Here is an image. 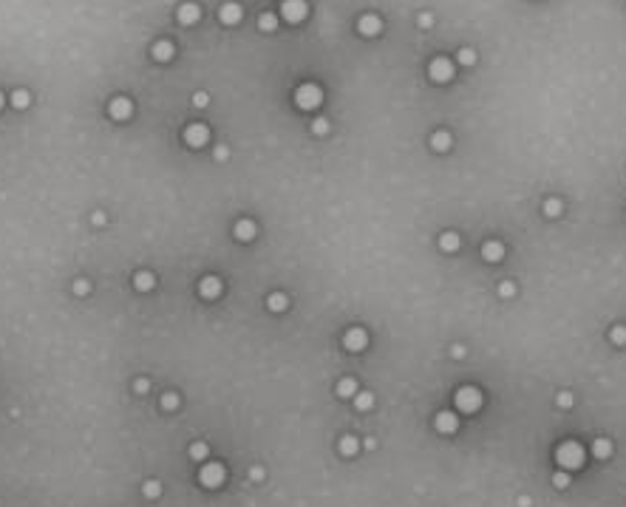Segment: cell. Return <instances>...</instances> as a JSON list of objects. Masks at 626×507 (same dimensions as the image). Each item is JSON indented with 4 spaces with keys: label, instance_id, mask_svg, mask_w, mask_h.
Here are the masks:
<instances>
[{
    "label": "cell",
    "instance_id": "obj_1",
    "mask_svg": "<svg viewBox=\"0 0 626 507\" xmlns=\"http://www.w3.org/2000/svg\"><path fill=\"white\" fill-rule=\"evenodd\" d=\"M556 462L561 465L564 471H575V468H581V465H584V448H581V442H573V439L561 442V445L556 448Z\"/></svg>",
    "mask_w": 626,
    "mask_h": 507
},
{
    "label": "cell",
    "instance_id": "obj_2",
    "mask_svg": "<svg viewBox=\"0 0 626 507\" xmlns=\"http://www.w3.org/2000/svg\"><path fill=\"white\" fill-rule=\"evenodd\" d=\"M456 408H459L462 414H473L482 408V394H479V388H473V385H462L459 391H456Z\"/></svg>",
    "mask_w": 626,
    "mask_h": 507
},
{
    "label": "cell",
    "instance_id": "obj_3",
    "mask_svg": "<svg viewBox=\"0 0 626 507\" xmlns=\"http://www.w3.org/2000/svg\"><path fill=\"white\" fill-rule=\"evenodd\" d=\"M295 99H298V105L304 108V111H314V108H320V102H323V91L317 85H312V82H306V85L298 88Z\"/></svg>",
    "mask_w": 626,
    "mask_h": 507
},
{
    "label": "cell",
    "instance_id": "obj_4",
    "mask_svg": "<svg viewBox=\"0 0 626 507\" xmlns=\"http://www.w3.org/2000/svg\"><path fill=\"white\" fill-rule=\"evenodd\" d=\"M199 479H201L204 488H221V485H224V468H221L218 462H207L204 468H201Z\"/></svg>",
    "mask_w": 626,
    "mask_h": 507
},
{
    "label": "cell",
    "instance_id": "obj_5",
    "mask_svg": "<svg viewBox=\"0 0 626 507\" xmlns=\"http://www.w3.org/2000/svg\"><path fill=\"white\" fill-rule=\"evenodd\" d=\"M184 139H187V145L190 148H201V145H207V139H210V131H207V125H201V122H193L187 131H184Z\"/></svg>",
    "mask_w": 626,
    "mask_h": 507
},
{
    "label": "cell",
    "instance_id": "obj_6",
    "mask_svg": "<svg viewBox=\"0 0 626 507\" xmlns=\"http://www.w3.org/2000/svg\"><path fill=\"white\" fill-rule=\"evenodd\" d=\"M431 77H434L436 82H448V79L453 77V62L445 60V57H436V60L431 62Z\"/></svg>",
    "mask_w": 626,
    "mask_h": 507
},
{
    "label": "cell",
    "instance_id": "obj_7",
    "mask_svg": "<svg viewBox=\"0 0 626 507\" xmlns=\"http://www.w3.org/2000/svg\"><path fill=\"white\" fill-rule=\"evenodd\" d=\"M281 11H284V17H287L289 23H301V20L306 17V3L304 0H287V3L281 6Z\"/></svg>",
    "mask_w": 626,
    "mask_h": 507
},
{
    "label": "cell",
    "instance_id": "obj_8",
    "mask_svg": "<svg viewBox=\"0 0 626 507\" xmlns=\"http://www.w3.org/2000/svg\"><path fill=\"white\" fill-rule=\"evenodd\" d=\"M343 343H346V349H348V351H363V349H365V343H368V334H365L360 326H354V329H348V332H346Z\"/></svg>",
    "mask_w": 626,
    "mask_h": 507
},
{
    "label": "cell",
    "instance_id": "obj_9",
    "mask_svg": "<svg viewBox=\"0 0 626 507\" xmlns=\"http://www.w3.org/2000/svg\"><path fill=\"white\" fill-rule=\"evenodd\" d=\"M108 114H111L113 119H128V116L133 114L131 99H125V96H116V99H111V105H108Z\"/></svg>",
    "mask_w": 626,
    "mask_h": 507
},
{
    "label": "cell",
    "instance_id": "obj_10",
    "mask_svg": "<svg viewBox=\"0 0 626 507\" xmlns=\"http://www.w3.org/2000/svg\"><path fill=\"white\" fill-rule=\"evenodd\" d=\"M199 292H201V297H218V295H221V280H218L216 275L201 278L199 280Z\"/></svg>",
    "mask_w": 626,
    "mask_h": 507
},
{
    "label": "cell",
    "instance_id": "obj_11",
    "mask_svg": "<svg viewBox=\"0 0 626 507\" xmlns=\"http://www.w3.org/2000/svg\"><path fill=\"white\" fill-rule=\"evenodd\" d=\"M459 428V417L451 411H442L436 414V431H442V434H453V431Z\"/></svg>",
    "mask_w": 626,
    "mask_h": 507
},
{
    "label": "cell",
    "instance_id": "obj_12",
    "mask_svg": "<svg viewBox=\"0 0 626 507\" xmlns=\"http://www.w3.org/2000/svg\"><path fill=\"white\" fill-rule=\"evenodd\" d=\"M218 17L224 20L227 26H233V23L241 20V6H238V3H224V6L218 9Z\"/></svg>",
    "mask_w": 626,
    "mask_h": 507
},
{
    "label": "cell",
    "instance_id": "obj_13",
    "mask_svg": "<svg viewBox=\"0 0 626 507\" xmlns=\"http://www.w3.org/2000/svg\"><path fill=\"white\" fill-rule=\"evenodd\" d=\"M482 255H485V261H502L505 258V247H502V241H487L485 247H482Z\"/></svg>",
    "mask_w": 626,
    "mask_h": 507
},
{
    "label": "cell",
    "instance_id": "obj_14",
    "mask_svg": "<svg viewBox=\"0 0 626 507\" xmlns=\"http://www.w3.org/2000/svg\"><path fill=\"white\" fill-rule=\"evenodd\" d=\"M235 238H238V241H253L255 238V224L250 219H241L238 224H235Z\"/></svg>",
    "mask_w": 626,
    "mask_h": 507
},
{
    "label": "cell",
    "instance_id": "obj_15",
    "mask_svg": "<svg viewBox=\"0 0 626 507\" xmlns=\"http://www.w3.org/2000/svg\"><path fill=\"white\" fill-rule=\"evenodd\" d=\"M360 31H363L365 37H371L380 31V17L377 14H365V17H360Z\"/></svg>",
    "mask_w": 626,
    "mask_h": 507
},
{
    "label": "cell",
    "instance_id": "obj_16",
    "mask_svg": "<svg viewBox=\"0 0 626 507\" xmlns=\"http://www.w3.org/2000/svg\"><path fill=\"white\" fill-rule=\"evenodd\" d=\"M153 57H156L159 62H167L170 57H173V43H167V40H159L156 45H153Z\"/></svg>",
    "mask_w": 626,
    "mask_h": 507
},
{
    "label": "cell",
    "instance_id": "obj_17",
    "mask_svg": "<svg viewBox=\"0 0 626 507\" xmlns=\"http://www.w3.org/2000/svg\"><path fill=\"white\" fill-rule=\"evenodd\" d=\"M199 6H196V3H184L182 9H179V20H182L184 26H187V23H196V20H199Z\"/></svg>",
    "mask_w": 626,
    "mask_h": 507
},
{
    "label": "cell",
    "instance_id": "obj_18",
    "mask_svg": "<svg viewBox=\"0 0 626 507\" xmlns=\"http://www.w3.org/2000/svg\"><path fill=\"white\" fill-rule=\"evenodd\" d=\"M439 247H442L445 253H456V250H459V236H456V233H445V236L439 238Z\"/></svg>",
    "mask_w": 626,
    "mask_h": 507
},
{
    "label": "cell",
    "instance_id": "obj_19",
    "mask_svg": "<svg viewBox=\"0 0 626 507\" xmlns=\"http://www.w3.org/2000/svg\"><path fill=\"white\" fill-rule=\"evenodd\" d=\"M133 283H136V289H139V292H148V289H153V283H156V278H153L150 272H139V275L133 278Z\"/></svg>",
    "mask_w": 626,
    "mask_h": 507
},
{
    "label": "cell",
    "instance_id": "obj_20",
    "mask_svg": "<svg viewBox=\"0 0 626 507\" xmlns=\"http://www.w3.org/2000/svg\"><path fill=\"white\" fill-rule=\"evenodd\" d=\"M267 303H270V309H272V312H284L289 300H287V295H284V292H272Z\"/></svg>",
    "mask_w": 626,
    "mask_h": 507
},
{
    "label": "cell",
    "instance_id": "obj_21",
    "mask_svg": "<svg viewBox=\"0 0 626 507\" xmlns=\"http://www.w3.org/2000/svg\"><path fill=\"white\" fill-rule=\"evenodd\" d=\"M592 454L598 456V459H607V456L612 454V442H609V439H595V445H592Z\"/></svg>",
    "mask_w": 626,
    "mask_h": 507
},
{
    "label": "cell",
    "instance_id": "obj_22",
    "mask_svg": "<svg viewBox=\"0 0 626 507\" xmlns=\"http://www.w3.org/2000/svg\"><path fill=\"white\" fill-rule=\"evenodd\" d=\"M357 448H360V442H357L354 437H343V439H340V454H343V456H354Z\"/></svg>",
    "mask_w": 626,
    "mask_h": 507
},
{
    "label": "cell",
    "instance_id": "obj_23",
    "mask_svg": "<svg viewBox=\"0 0 626 507\" xmlns=\"http://www.w3.org/2000/svg\"><path fill=\"white\" fill-rule=\"evenodd\" d=\"M337 394H340V397H357V383H354V380H348V377H346V380H340V383H337Z\"/></svg>",
    "mask_w": 626,
    "mask_h": 507
},
{
    "label": "cell",
    "instance_id": "obj_24",
    "mask_svg": "<svg viewBox=\"0 0 626 507\" xmlns=\"http://www.w3.org/2000/svg\"><path fill=\"white\" fill-rule=\"evenodd\" d=\"M431 145H434V150H448V148H451V136H448L445 131H439V133H434Z\"/></svg>",
    "mask_w": 626,
    "mask_h": 507
},
{
    "label": "cell",
    "instance_id": "obj_25",
    "mask_svg": "<svg viewBox=\"0 0 626 507\" xmlns=\"http://www.w3.org/2000/svg\"><path fill=\"white\" fill-rule=\"evenodd\" d=\"M354 405L360 408V411H368V408L374 405V394H368V391L357 394V397H354Z\"/></svg>",
    "mask_w": 626,
    "mask_h": 507
},
{
    "label": "cell",
    "instance_id": "obj_26",
    "mask_svg": "<svg viewBox=\"0 0 626 507\" xmlns=\"http://www.w3.org/2000/svg\"><path fill=\"white\" fill-rule=\"evenodd\" d=\"M207 454H210V448L204 445V442H193L190 445V456L196 459V462H201V459H207Z\"/></svg>",
    "mask_w": 626,
    "mask_h": 507
},
{
    "label": "cell",
    "instance_id": "obj_27",
    "mask_svg": "<svg viewBox=\"0 0 626 507\" xmlns=\"http://www.w3.org/2000/svg\"><path fill=\"white\" fill-rule=\"evenodd\" d=\"M544 213H547L550 219H556V216H561V201H558V199H550L547 204H544Z\"/></svg>",
    "mask_w": 626,
    "mask_h": 507
},
{
    "label": "cell",
    "instance_id": "obj_28",
    "mask_svg": "<svg viewBox=\"0 0 626 507\" xmlns=\"http://www.w3.org/2000/svg\"><path fill=\"white\" fill-rule=\"evenodd\" d=\"M11 105H14V108H26L28 105V91H14V94H11Z\"/></svg>",
    "mask_w": 626,
    "mask_h": 507
},
{
    "label": "cell",
    "instance_id": "obj_29",
    "mask_svg": "<svg viewBox=\"0 0 626 507\" xmlns=\"http://www.w3.org/2000/svg\"><path fill=\"white\" fill-rule=\"evenodd\" d=\"M609 337H612V343H615V346H624V343H626V326H615Z\"/></svg>",
    "mask_w": 626,
    "mask_h": 507
},
{
    "label": "cell",
    "instance_id": "obj_30",
    "mask_svg": "<svg viewBox=\"0 0 626 507\" xmlns=\"http://www.w3.org/2000/svg\"><path fill=\"white\" fill-rule=\"evenodd\" d=\"M258 26H261L264 31H272V28L278 26V20H275V14H261V20H258Z\"/></svg>",
    "mask_w": 626,
    "mask_h": 507
},
{
    "label": "cell",
    "instance_id": "obj_31",
    "mask_svg": "<svg viewBox=\"0 0 626 507\" xmlns=\"http://www.w3.org/2000/svg\"><path fill=\"white\" fill-rule=\"evenodd\" d=\"M459 62H462V65H473V62H476V51H473V48H462V51H459Z\"/></svg>",
    "mask_w": 626,
    "mask_h": 507
},
{
    "label": "cell",
    "instance_id": "obj_32",
    "mask_svg": "<svg viewBox=\"0 0 626 507\" xmlns=\"http://www.w3.org/2000/svg\"><path fill=\"white\" fill-rule=\"evenodd\" d=\"M159 493H162V488H159V482H148V485H145V496H148V499H156Z\"/></svg>",
    "mask_w": 626,
    "mask_h": 507
},
{
    "label": "cell",
    "instance_id": "obj_33",
    "mask_svg": "<svg viewBox=\"0 0 626 507\" xmlns=\"http://www.w3.org/2000/svg\"><path fill=\"white\" fill-rule=\"evenodd\" d=\"M312 131H314V133H320V136H323V133L329 131V119H314Z\"/></svg>",
    "mask_w": 626,
    "mask_h": 507
},
{
    "label": "cell",
    "instance_id": "obj_34",
    "mask_svg": "<svg viewBox=\"0 0 626 507\" xmlns=\"http://www.w3.org/2000/svg\"><path fill=\"white\" fill-rule=\"evenodd\" d=\"M162 405H165V408H176V405H179V397H176V394H165V397H162Z\"/></svg>",
    "mask_w": 626,
    "mask_h": 507
},
{
    "label": "cell",
    "instance_id": "obj_35",
    "mask_svg": "<svg viewBox=\"0 0 626 507\" xmlns=\"http://www.w3.org/2000/svg\"><path fill=\"white\" fill-rule=\"evenodd\" d=\"M553 485H556V488H567V485H570V476H567V473H556V476H553Z\"/></svg>",
    "mask_w": 626,
    "mask_h": 507
},
{
    "label": "cell",
    "instance_id": "obj_36",
    "mask_svg": "<svg viewBox=\"0 0 626 507\" xmlns=\"http://www.w3.org/2000/svg\"><path fill=\"white\" fill-rule=\"evenodd\" d=\"M499 292H502V297H510V295H516V286L510 283V280H505V283L499 286Z\"/></svg>",
    "mask_w": 626,
    "mask_h": 507
},
{
    "label": "cell",
    "instance_id": "obj_37",
    "mask_svg": "<svg viewBox=\"0 0 626 507\" xmlns=\"http://www.w3.org/2000/svg\"><path fill=\"white\" fill-rule=\"evenodd\" d=\"M193 102H196V105H199V108H204V105H207V102H210V99H207V94H204V91H199V94L193 96Z\"/></svg>",
    "mask_w": 626,
    "mask_h": 507
},
{
    "label": "cell",
    "instance_id": "obj_38",
    "mask_svg": "<svg viewBox=\"0 0 626 507\" xmlns=\"http://www.w3.org/2000/svg\"><path fill=\"white\" fill-rule=\"evenodd\" d=\"M88 289H91L88 286V280H77V283H74V292H77V295H85Z\"/></svg>",
    "mask_w": 626,
    "mask_h": 507
},
{
    "label": "cell",
    "instance_id": "obj_39",
    "mask_svg": "<svg viewBox=\"0 0 626 507\" xmlns=\"http://www.w3.org/2000/svg\"><path fill=\"white\" fill-rule=\"evenodd\" d=\"M558 402H561V405H564V408H570V405H573V394H561V397H558Z\"/></svg>",
    "mask_w": 626,
    "mask_h": 507
},
{
    "label": "cell",
    "instance_id": "obj_40",
    "mask_svg": "<svg viewBox=\"0 0 626 507\" xmlns=\"http://www.w3.org/2000/svg\"><path fill=\"white\" fill-rule=\"evenodd\" d=\"M136 391H139V394L148 391V380H136Z\"/></svg>",
    "mask_w": 626,
    "mask_h": 507
},
{
    "label": "cell",
    "instance_id": "obj_41",
    "mask_svg": "<svg viewBox=\"0 0 626 507\" xmlns=\"http://www.w3.org/2000/svg\"><path fill=\"white\" fill-rule=\"evenodd\" d=\"M227 153H230L227 148H218V150H216V159H227Z\"/></svg>",
    "mask_w": 626,
    "mask_h": 507
}]
</instances>
